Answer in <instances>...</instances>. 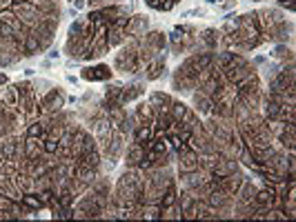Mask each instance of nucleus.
<instances>
[{
    "label": "nucleus",
    "mask_w": 296,
    "mask_h": 222,
    "mask_svg": "<svg viewBox=\"0 0 296 222\" xmlns=\"http://www.w3.org/2000/svg\"><path fill=\"white\" fill-rule=\"evenodd\" d=\"M189 96H192V104H194V111H196L198 116H209L211 114V107H214V100H211L209 96H205L203 91H192L189 93Z\"/></svg>",
    "instance_id": "nucleus-3"
},
{
    "label": "nucleus",
    "mask_w": 296,
    "mask_h": 222,
    "mask_svg": "<svg viewBox=\"0 0 296 222\" xmlns=\"http://www.w3.org/2000/svg\"><path fill=\"white\" fill-rule=\"evenodd\" d=\"M5 82H7V76H5V73H0V87H3Z\"/></svg>",
    "instance_id": "nucleus-6"
},
{
    "label": "nucleus",
    "mask_w": 296,
    "mask_h": 222,
    "mask_svg": "<svg viewBox=\"0 0 296 222\" xmlns=\"http://www.w3.org/2000/svg\"><path fill=\"white\" fill-rule=\"evenodd\" d=\"M207 3H214L216 5V3H223V0H207Z\"/></svg>",
    "instance_id": "nucleus-7"
},
{
    "label": "nucleus",
    "mask_w": 296,
    "mask_h": 222,
    "mask_svg": "<svg viewBox=\"0 0 296 222\" xmlns=\"http://www.w3.org/2000/svg\"><path fill=\"white\" fill-rule=\"evenodd\" d=\"M83 78L85 80H107V78H112V69L105 65H98V67H94V69H85Z\"/></svg>",
    "instance_id": "nucleus-4"
},
{
    "label": "nucleus",
    "mask_w": 296,
    "mask_h": 222,
    "mask_svg": "<svg viewBox=\"0 0 296 222\" xmlns=\"http://www.w3.org/2000/svg\"><path fill=\"white\" fill-rule=\"evenodd\" d=\"M62 107H65V91H62L60 87H56V84L47 93H42L40 96V102H38L40 116L56 114V111H60Z\"/></svg>",
    "instance_id": "nucleus-1"
},
{
    "label": "nucleus",
    "mask_w": 296,
    "mask_h": 222,
    "mask_svg": "<svg viewBox=\"0 0 296 222\" xmlns=\"http://www.w3.org/2000/svg\"><path fill=\"white\" fill-rule=\"evenodd\" d=\"M278 7H289V12H292L294 3H292V0H278Z\"/></svg>",
    "instance_id": "nucleus-5"
},
{
    "label": "nucleus",
    "mask_w": 296,
    "mask_h": 222,
    "mask_svg": "<svg viewBox=\"0 0 296 222\" xmlns=\"http://www.w3.org/2000/svg\"><path fill=\"white\" fill-rule=\"evenodd\" d=\"M147 29H150V18L147 16H129L127 20V38H138V36H145Z\"/></svg>",
    "instance_id": "nucleus-2"
}]
</instances>
